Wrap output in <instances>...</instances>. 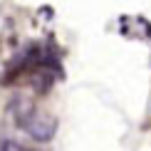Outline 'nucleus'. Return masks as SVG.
<instances>
[{
  "label": "nucleus",
  "instance_id": "f257e3e1",
  "mask_svg": "<svg viewBox=\"0 0 151 151\" xmlns=\"http://www.w3.org/2000/svg\"><path fill=\"white\" fill-rule=\"evenodd\" d=\"M0 141H3V136H0Z\"/></svg>",
  "mask_w": 151,
  "mask_h": 151
}]
</instances>
